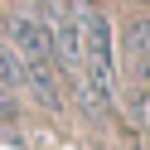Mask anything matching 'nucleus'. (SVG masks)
<instances>
[{"instance_id": "1", "label": "nucleus", "mask_w": 150, "mask_h": 150, "mask_svg": "<svg viewBox=\"0 0 150 150\" xmlns=\"http://www.w3.org/2000/svg\"><path fill=\"white\" fill-rule=\"evenodd\" d=\"M73 15H78V92L87 107H107L111 102V82H116V73H111V20L97 10V5H73Z\"/></svg>"}, {"instance_id": "2", "label": "nucleus", "mask_w": 150, "mask_h": 150, "mask_svg": "<svg viewBox=\"0 0 150 150\" xmlns=\"http://www.w3.org/2000/svg\"><path fill=\"white\" fill-rule=\"evenodd\" d=\"M10 49L20 53L24 78L44 102H58V53H53V34L39 10H24L10 20Z\"/></svg>"}, {"instance_id": "3", "label": "nucleus", "mask_w": 150, "mask_h": 150, "mask_svg": "<svg viewBox=\"0 0 150 150\" xmlns=\"http://www.w3.org/2000/svg\"><path fill=\"white\" fill-rule=\"evenodd\" d=\"M0 82H5V87H29V78H24V63H20V53L10 49V44L0 39Z\"/></svg>"}, {"instance_id": "4", "label": "nucleus", "mask_w": 150, "mask_h": 150, "mask_svg": "<svg viewBox=\"0 0 150 150\" xmlns=\"http://www.w3.org/2000/svg\"><path fill=\"white\" fill-rule=\"evenodd\" d=\"M131 53H136V58H145V53H150V24H145V20L131 24Z\"/></svg>"}, {"instance_id": "5", "label": "nucleus", "mask_w": 150, "mask_h": 150, "mask_svg": "<svg viewBox=\"0 0 150 150\" xmlns=\"http://www.w3.org/2000/svg\"><path fill=\"white\" fill-rule=\"evenodd\" d=\"M10 116H15V87L0 82V121H10Z\"/></svg>"}]
</instances>
